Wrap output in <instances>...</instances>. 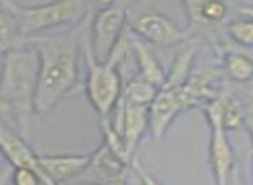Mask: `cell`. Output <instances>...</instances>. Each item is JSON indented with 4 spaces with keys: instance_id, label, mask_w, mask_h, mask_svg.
I'll use <instances>...</instances> for the list:
<instances>
[{
    "instance_id": "obj_1",
    "label": "cell",
    "mask_w": 253,
    "mask_h": 185,
    "mask_svg": "<svg viewBox=\"0 0 253 185\" xmlns=\"http://www.w3.org/2000/svg\"><path fill=\"white\" fill-rule=\"evenodd\" d=\"M90 14L92 12H88L75 28L66 32L25 38L39 59L35 114L45 116L52 112L63 99L73 92L80 71L82 40Z\"/></svg>"
},
{
    "instance_id": "obj_2",
    "label": "cell",
    "mask_w": 253,
    "mask_h": 185,
    "mask_svg": "<svg viewBox=\"0 0 253 185\" xmlns=\"http://www.w3.org/2000/svg\"><path fill=\"white\" fill-rule=\"evenodd\" d=\"M39 59L32 45L23 42L2 56L0 63V97L11 109V118L25 135L35 116Z\"/></svg>"
},
{
    "instance_id": "obj_3",
    "label": "cell",
    "mask_w": 253,
    "mask_h": 185,
    "mask_svg": "<svg viewBox=\"0 0 253 185\" xmlns=\"http://www.w3.org/2000/svg\"><path fill=\"white\" fill-rule=\"evenodd\" d=\"M88 28H90V21L85 28L84 40H82V54L85 56L84 92L88 104L99 116V119H104L113 114L120 97H122L123 80L118 64L122 59V54L125 52L128 40H126V37H123L122 43L108 61H97L92 56L90 42H88Z\"/></svg>"
},
{
    "instance_id": "obj_4",
    "label": "cell",
    "mask_w": 253,
    "mask_h": 185,
    "mask_svg": "<svg viewBox=\"0 0 253 185\" xmlns=\"http://www.w3.org/2000/svg\"><path fill=\"white\" fill-rule=\"evenodd\" d=\"M19 26L23 38L45 35L63 26H77L90 12V4L82 0H64L49 4L23 5L16 2H5Z\"/></svg>"
},
{
    "instance_id": "obj_5",
    "label": "cell",
    "mask_w": 253,
    "mask_h": 185,
    "mask_svg": "<svg viewBox=\"0 0 253 185\" xmlns=\"http://www.w3.org/2000/svg\"><path fill=\"white\" fill-rule=\"evenodd\" d=\"M128 5L123 2L95 5L90 16L88 42L92 56L97 61H108L115 54L125 37V26L128 25Z\"/></svg>"
},
{
    "instance_id": "obj_6",
    "label": "cell",
    "mask_w": 253,
    "mask_h": 185,
    "mask_svg": "<svg viewBox=\"0 0 253 185\" xmlns=\"http://www.w3.org/2000/svg\"><path fill=\"white\" fill-rule=\"evenodd\" d=\"M128 32L137 37L146 45L170 47L177 43L191 42V32L184 30L170 16L158 11L141 12L132 21H128Z\"/></svg>"
},
{
    "instance_id": "obj_7",
    "label": "cell",
    "mask_w": 253,
    "mask_h": 185,
    "mask_svg": "<svg viewBox=\"0 0 253 185\" xmlns=\"http://www.w3.org/2000/svg\"><path fill=\"white\" fill-rule=\"evenodd\" d=\"M130 166L111 152L104 144L90 152V161L77 180L78 185H126Z\"/></svg>"
},
{
    "instance_id": "obj_8",
    "label": "cell",
    "mask_w": 253,
    "mask_h": 185,
    "mask_svg": "<svg viewBox=\"0 0 253 185\" xmlns=\"http://www.w3.org/2000/svg\"><path fill=\"white\" fill-rule=\"evenodd\" d=\"M0 154L11 168H30L42 177L43 185H57L47 178L40 164V154L30 146L19 130L12 128L4 118H0Z\"/></svg>"
},
{
    "instance_id": "obj_9",
    "label": "cell",
    "mask_w": 253,
    "mask_h": 185,
    "mask_svg": "<svg viewBox=\"0 0 253 185\" xmlns=\"http://www.w3.org/2000/svg\"><path fill=\"white\" fill-rule=\"evenodd\" d=\"M182 87H162L149 106V132L155 139L163 140L179 114L187 111L182 97Z\"/></svg>"
},
{
    "instance_id": "obj_10",
    "label": "cell",
    "mask_w": 253,
    "mask_h": 185,
    "mask_svg": "<svg viewBox=\"0 0 253 185\" xmlns=\"http://www.w3.org/2000/svg\"><path fill=\"white\" fill-rule=\"evenodd\" d=\"M109 119L122 137L128 154L135 157L139 144L144 133L149 130V108L118 102Z\"/></svg>"
},
{
    "instance_id": "obj_11",
    "label": "cell",
    "mask_w": 253,
    "mask_h": 185,
    "mask_svg": "<svg viewBox=\"0 0 253 185\" xmlns=\"http://www.w3.org/2000/svg\"><path fill=\"white\" fill-rule=\"evenodd\" d=\"M210 137H208V164H210L213 185H224L236 168V154L232 144L224 130L222 121H210Z\"/></svg>"
},
{
    "instance_id": "obj_12",
    "label": "cell",
    "mask_w": 253,
    "mask_h": 185,
    "mask_svg": "<svg viewBox=\"0 0 253 185\" xmlns=\"http://www.w3.org/2000/svg\"><path fill=\"white\" fill-rule=\"evenodd\" d=\"M90 161V154H40V164L50 182L61 185L82 175Z\"/></svg>"
},
{
    "instance_id": "obj_13",
    "label": "cell",
    "mask_w": 253,
    "mask_h": 185,
    "mask_svg": "<svg viewBox=\"0 0 253 185\" xmlns=\"http://www.w3.org/2000/svg\"><path fill=\"white\" fill-rule=\"evenodd\" d=\"M218 56H220V74L224 80L241 85L253 80V61L246 56L243 49H232L224 43L218 50Z\"/></svg>"
},
{
    "instance_id": "obj_14",
    "label": "cell",
    "mask_w": 253,
    "mask_h": 185,
    "mask_svg": "<svg viewBox=\"0 0 253 185\" xmlns=\"http://www.w3.org/2000/svg\"><path fill=\"white\" fill-rule=\"evenodd\" d=\"M130 47L135 61H137V76H141L144 81H148L149 85L160 90L167 80V70L162 66L158 57L153 54V50L141 40H132Z\"/></svg>"
},
{
    "instance_id": "obj_15",
    "label": "cell",
    "mask_w": 253,
    "mask_h": 185,
    "mask_svg": "<svg viewBox=\"0 0 253 185\" xmlns=\"http://www.w3.org/2000/svg\"><path fill=\"white\" fill-rule=\"evenodd\" d=\"M222 101V123L225 132L245 128V102L238 99L231 92L227 85H224L220 90Z\"/></svg>"
},
{
    "instance_id": "obj_16",
    "label": "cell",
    "mask_w": 253,
    "mask_h": 185,
    "mask_svg": "<svg viewBox=\"0 0 253 185\" xmlns=\"http://www.w3.org/2000/svg\"><path fill=\"white\" fill-rule=\"evenodd\" d=\"M23 42L25 38L21 37L14 16L5 2H0V56H4L11 49H16Z\"/></svg>"
},
{
    "instance_id": "obj_17",
    "label": "cell",
    "mask_w": 253,
    "mask_h": 185,
    "mask_svg": "<svg viewBox=\"0 0 253 185\" xmlns=\"http://www.w3.org/2000/svg\"><path fill=\"white\" fill-rule=\"evenodd\" d=\"M158 88L149 85L148 81H144L141 76H132L130 80L123 83L122 97L118 102H125V104H134V106H146L149 108L155 99Z\"/></svg>"
},
{
    "instance_id": "obj_18",
    "label": "cell",
    "mask_w": 253,
    "mask_h": 185,
    "mask_svg": "<svg viewBox=\"0 0 253 185\" xmlns=\"http://www.w3.org/2000/svg\"><path fill=\"white\" fill-rule=\"evenodd\" d=\"M225 35L234 45L253 49V19L239 16L225 25Z\"/></svg>"
},
{
    "instance_id": "obj_19",
    "label": "cell",
    "mask_w": 253,
    "mask_h": 185,
    "mask_svg": "<svg viewBox=\"0 0 253 185\" xmlns=\"http://www.w3.org/2000/svg\"><path fill=\"white\" fill-rule=\"evenodd\" d=\"M11 185H43V180L30 168H12Z\"/></svg>"
},
{
    "instance_id": "obj_20",
    "label": "cell",
    "mask_w": 253,
    "mask_h": 185,
    "mask_svg": "<svg viewBox=\"0 0 253 185\" xmlns=\"http://www.w3.org/2000/svg\"><path fill=\"white\" fill-rule=\"evenodd\" d=\"M130 170H132V173L137 177V180L141 185H165L158 177H156V175H153L151 171H149L148 168H146L144 164L137 159V157H135L134 163H132Z\"/></svg>"
},
{
    "instance_id": "obj_21",
    "label": "cell",
    "mask_w": 253,
    "mask_h": 185,
    "mask_svg": "<svg viewBox=\"0 0 253 185\" xmlns=\"http://www.w3.org/2000/svg\"><path fill=\"white\" fill-rule=\"evenodd\" d=\"M245 128L248 132L253 147V101H250V99L245 102Z\"/></svg>"
},
{
    "instance_id": "obj_22",
    "label": "cell",
    "mask_w": 253,
    "mask_h": 185,
    "mask_svg": "<svg viewBox=\"0 0 253 185\" xmlns=\"http://www.w3.org/2000/svg\"><path fill=\"white\" fill-rule=\"evenodd\" d=\"M224 185H246L245 177H243V171H241V166H239V164H236V168L232 170L231 177L227 178V182H225Z\"/></svg>"
},
{
    "instance_id": "obj_23",
    "label": "cell",
    "mask_w": 253,
    "mask_h": 185,
    "mask_svg": "<svg viewBox=\"0 0 253 185\" xmlns=\"http://www.w3.org/2000/svg\"><path fill=\"white\" fill-rule=\"evenodd\" d=\"M11 175H12L11 166L0 168V185H11Z\"/></svg>"
},
{
    "instance_id": "obj_24",
    "label": "cell",
    "mask_w": 253,
    "mask_h": 185,
    "mask_svg": "<svg viewBox=\"0 0 253 185\" xmlns=\"http://www.w3.org/2000/svg\"><path fill=\"white\" fill-rule=\"evenodd\" d=\"M5 116H11V109H9V104L0 97V118H5Z\"/></svg>"
},
{
    "instance_id": "obj_25",
    "label": "cell",
    "mask_w": 253,
    "mask_h": 185,
    "mask_svg": "<svg viewBox=\"0 0 253 185\" xmlns=\"http://www.w3.org/2000/svg\"><path fill=\"white\" fill-rule=\"evenodd\" d=\"M243 50H245V52H246V56H248L250 59L253 61V49H243Z\"/></svg>"
},
{
    "instance_id": "obj_26",
    "label": "cell",
    "mask_w": 253,
    "mask_h": 185,
    "mask_svg": "<svg viewBox=\"0 0 253 185\" xmlns=\"http://www.w3.org/2000/svg\"><path fill=\"white\" fill-rule=\"evenodd\" d=\"M246 92H248V99H250V101H253V87H250Z\"/></svg>"
}]
</instances>
